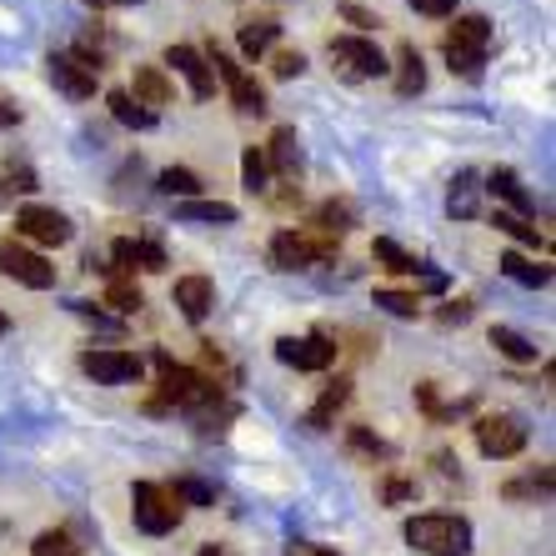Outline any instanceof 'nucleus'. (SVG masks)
Segmentation results:
<instances>
[{
    "mask_svg": "<svg viewBox=\"0 0 556 556\" xmlns=\"http://www.w3.org/2000/svg\"><path fill=\"white\" fill-rule=\"evenodd\" d=\"M80 371L91 376L96 387H130V381H141V356L116 346H96L80 356Z\"/></svg>",
    "mask_w": 556,
    "mask_h": 556,
    "instance_id": "1a4fd4ad",
    "label": "nucleus"
},
{
    "mask_svg": "<svg viewBox=\"0 0 556 556\" xmlns=\"http://www.w3.org/2000/svg\"><path fill=\"white\" fill-rule=\"evenodd\" d=\"M105 105H111V116H116L121 126H130V130H151L155 126V111L136 105L126 91H111V96H105Z\"/></svg>",
    "mask_w": 556,
    "mask_h": 556,
    "instance_id": "b1692460",
    "label": "nucleus"
},
{
    "mask_svg": "<svg viewBox=\"0 0 556 556\" xmlns=\"http://www.w3.org/2000/svg\"><path fill=\"white\" fill-rule=\"evenodd\" d=\"M371 256L381 261V266H387V271H402V276H416V271H421V261H416V256H412V251H406V247H396V241H391V236H376Z\"/></svg>",
    "mask_w": 556,
    "mask_h": 556,
    "instance_id": "393cba45",
    "label": "nucleus"
},
{
    "mask_svg": "<svg viewBox=\"0 0 556 556\" xmlns=\"http://www.w3.org/2000/svg\"><path fill=\"white\" fill-rule=\"evenodd\" d=\"M341 15H346L351 26H381V21H376L371 11H362V5H341Z\"/></svg>",
    "mask_w": 556,
    "mask_h": 556,
    "instance_id": "37998d69",
    "label": "nucleus"
},
{
    "mask_svg": "<svg viewBox=\"0 0 556 556\" xmlns=\"http://www.w3.org/2000/svg\"><path fill=\"white\" fill-rule=\"evenodd\" d=\"M506 496L511 502H527V496H552V466H536L521 481H506Z\"/></svg>",
    "mask_w": 556,
    "mask_h": 556,
    "instance_id": "473e14b6",
    "label": "nucleus"
},
{
    "mask_svg": "<svg viewBox=\"0 0 556 556\" xmlns=\"http://www.w3.org/2000/svg\"><path fill=\"white\" fill-rule=\"evenodd\" d=\"M46 71H51V86H55V91H65L71 101H91V96H96V80H101V76H91V71H86V65H80L71 51L51 55V61H46Z\"/></svg>",
    "mask_w": 556,
    "mask_h": 556,
    "instance_id": "4468645a",
    "label": "nucleus"
},
{
    "mask_svg": "<svg viewBox=\"0 0 556 556\" xmlns=\"http://www.w3.org/2000/svg\"><path fill=\"white\" fill-rule=\"evenodd\" d=\"M321 261H337V241H331V236H311V231H276L271 236L276 271H306V266H321Z\"/></svg>",
    "mask_w": 556,
    "mask_h": 556,
    "instance_id": "20e7f679",
    "label": "nucleus"
},
{
    "mask_svg": "<svg viewBox=\"0 0 556 556\" xmlns=\"http://www.w3.org/2000/svg\"><path fill=\"white\" fill-rule=\"evenodd\" d=\"M5 331H11V316H5V311H0V337H5Z\"/></svg>",
    "mask_w": 556,
    "mask_h": 556,
    "instance_id": "49530a36",
    "label": "nucleus"
},
{
    "mask_svg": "<svg viewBox=\"0 0 556 556\" xmlns=\"http://www.w3.org/2000/svg\"><path fill=\"white\" fill-rule=\"evenodd\" d=\"M241 176H247V191H251V195L271 191V166H266V151L247 146V155H241Z\"/></svg>",
    "mask_w": 556,
    "mask_h": 556,
    "instance_id": "2f4dec72",
    "label": "nucleus"
},
{
    "mask_svg": "<svg viewBox=\"0 0 556 556\" xmlns=\"http://www.w3.org/2000/svg\"><path fill=\"white\" fill-rule=\"evenodd\" d=\"M176 220H206V226H231L236 206L231 201H181L176 206Z\"/></svg>",
    "mask_w": 556,
    "mask_h": 556,
    "instance_id": "5701e85b",
    "label": "nucleus"
},
{
    "mask_svg": "<svg viewBox=\"0 0 556 556\" xmlns=\"http://www.w3.org/2000/svg\"><path fill=\"white\" fill-rule=\"evenodd\" d=\"M381 496H387V502H412V496H416V486H412V481H406V477H396V471H391V477H387V486H381Z\"/></svg>",
    "mask_w": 556,
    "mask_h": 556,
    "instance_id": "a19ab883",
    "label": "nucleus"
},
{
    "mask_svg": "<svg viewBox=\"0 0 556 556\" xmlns=\"http://www.w3.org/2000/svg\"><path fill=\"white\" fill-rule=\"evenodd\" d=\"M486 51H492V21H486V15H462V21L446 30V61H452L456 76L477 80L481 65H486Z\"/></svg>",
    "mask_w": 556,
    "mask_h": 556,
    "instance_id": "7ed1b4c3",
    "label": "nucleus"
},
{
    "mask_svg": "<svg viewBox=\"0 0 556 556\" xmlns=\"http://www.w3.org/2000/svg\"><path fill=\"white\" fill-rule=\"evenodd\" d=\"M166 65H176V76L191 86L195 101H211V96H216V76H211L206 55L195 51V46H170V51H166Z\"/></svg>",
    "mask_w": 556,
    "mask_h": 556,
    "instance_id": "ddd939ff",
    "label": "nucleus"
},
{
    "mask_svg": "<svg viewBox=\"0 0 556 556\" xmlns=\"http://www.w3.org/2000/svg\"><path fill=\"white\" fill-rule=\"evenodd\" d=\"M346 402H351V381H346V376H337V381H331V387L321 391V402H316V406H311V412H306V427L326 431V427H331V421H337V412H341V406H346Z\"/></svg>",
    "mask_w": 556,
    "mask_h": 556,
    "instance_id": "412c9836",
    "label": "nucleus"
},
{
    "mask_svg": "<svg viewBox=\"0 0 556 556\" xmlns=\"http://www.w3.org/2000/svg\"><path fill=\"white\" fill-rule=\"evenodd\" d=\"M170 496H176V502H191V506H216V492H211L206 481H195V477H181L176 481V486H170Z\"/></svg>",
    "mask_w": 556,
    "mask_h": 556,
    "instance_id": "c9c22d12",
    "label": "nucleus"
},
{
    "mask_svg": "<svg viewBox=\"0 0 556 556\" xmlns=\"http://www.w3.org/2000/svg\"><path fill=\"white\" fill-rule=\"evenodd\" d=\"M471 431H477L481 456H492V462H506V456L527 452V427H521V416H511V412L481 416Z\"/></svg>",
    "mask_w": 556,
    "mask_h": 556,
    "instance_id": "6e6552de",
    "label": "nucleus"
},
{
    "mask_svg": "<svg viewBox=\"0 0 556 556\" xmlns=\"http://www.w3.org/2000/svg\"><path fill=\"white\" fill-rule=\"evenodd\" d=\"M331 61L346 65V76H387L391 65L381 55V46L366 36H337L331 40Z\"/></svg>",
    "mask_w": 556,
    "mask_h": 556,
    "instance_id": "9b49d317",
    "label": "nucleus"
},
{
    "mask_svg": "<svg viewBox=\"0 0 556 556\" xmlns=\"http://www.w3.org/2000/svg\"><path fill=\"white\" fill-rule=\"evenodd\" d=\"M201 556H226V552H220V546H201Z\"/></svg>",
    "mask_w": 556,
    "mask_h": 556,
    "instance_id": "de8ad7c7",
    "label": "nucleus"
},
{
    "mask_svg": "<svg viewBox=\"0 0 556 556\" xmlns=\"http://www.w3.org/2000/svg\"><path fill=\"white\" fill-rule=\"evenodd\" d=\"M130 101L146 105V111H155V105H166L170 101V80L161 65H136V76H130Z\"/></svg>",
    "mask_w": 556,
    "mask_h": 556,
    "instance_id": "a211bd4d",
    "label": "nucleus"
},
{
    "mask_svg": "<svg viewBox=\"0 0 556 556\" xmlns=\"http://www.w3.org/2000/svg\"><path fill=\"white\" fill-rule=\"evenodd\" d=\"M76 236L71 216L55 206H21L15 211V241H36V247H65Z\"/></svg>",
    "mask_w": 556,
    "mask_h": 556,
    "instance_id": "0eeeda50",
    "label": "nucleus"
},
{
    "mask_svg": "<svg viewBox=\"0 0 556 556\" xmlns=\"http://www.w3.org/2000/svg\"><path fill=\"white\" fill-rule=\"evenodd\" d=\"M492 346L502 351L506 362H536V341L511 331V326H492Z\"/></svg>",
    "mask_w": 556,
    "mask_h": 556,
    "instance_id": "a878e982",
    "label": "nucleus"
},
{
    "mask_svg": "<svg viewBox=\"0 0 556 556\" xmlns=\"http://www.w3.org/2000/svg\"><path fill=\"white\" fill-rule=\"evenodd\" d=\"M446 211H452L456 220H471L481 211V176L477 170H456L452 191H446Z\"/></svg>",
    "mask_w": 556,
    "mask_h": 556,
    "instance_id": "aec40b11",
    "label": "nucleus"
},
{
    "mask_svg": "<svg viewBox=\"0 0 556 556\" xmlns=\"http://www.w3.org/2000/svg\"><path fill=\"white\" fill-rule=\"evenodd\" d=\"M406 542L427 556H466L471 552V521L452 511H427L406 521Z\"/></svg>",
    "mask_w": 556,
    "mask_h": 556,
    "instance_id": "f257e3e1",
    "label": "nucleus"
},
{
    "mask_svg": "<svg viewBox=\"0 0 556 556\" xmlns=\"http://www.w3.org/2000/svg\"><path fill=\"white\" fill-rule=\"evenodd\" d=\"M155 371H161V396H151V412H166V406H211L220 396L216 381H206L191 366H176L170 351H155Z\"/></svg>",
    "mask_w": 556,
    "mask_h": 556,
    "instance_id": "f03ea898",
    "label": "nucleus"
},
{
    "mask_svg": "<svg viewBox=\"0 0 556 556\" xmlns=\"http://www.w3.org/2000/svg\"><path fill=\"white\" fill-rule=\"evenodd\" d=\"M0 276H11V281L30 286V291H51L55 286V266L40 251H30L26 241H15V236H5L0 241Z\"/></svg>",
    "mask_w": 556,
    "mask_h": 556,
    "instance_id": "423d86ee",
    "label": "nucleus"
},
{
    "mask_svg": "<svg viewBox=\"0 0 556 556\" xmlns=\"http://www.w3.org/2000/svg\"><path fill=\"white\" fill-rule=\"evenodd\" d=\"M5 126H21V105L0 96V130H5Z\"/></svg>",
    "mask_w": 556,
    "mask_h": 556,
    "instance_id": "c03bdc74",
    "label": "nucleus"
},
{
    "mask_svg": "<svg viewBox=\"0 0 556 556\" xmlns=\"http://www.w3.org/2000/svg\"><path fill=\"white\" fill-rule=\"evenodd\" d=\"M276 36H281L276 21H247L241 26V55H266L276 46Z\"/></svg>",
    "mask_w": 556,
    "mask_h": 556,
    "instance_id": "c85d7f7f",
    "label": "nucleus"
},
{
    "mask_svg": "<svg viewBox=\"0 0 556 556\" xmlns=\"http://www.w3.org/2000/svg\"><path fill=\"white\" fill-rule=\"evenodd\" d=\"M412 11H416V15H431V21H441V15L456 11V0H412Z\"/></svg>",
    "mask_w": 556,
    "mask_h": 556,
    "instance_id": "79ce46f5",
    "label": "nucleus"
},
{
    "mask_svg": "<svg viewBox=\"0 0 556 556\" xmlns=\"http://www.w3.org/2000/svg\"><path fill=\"white\" fill-rule=\"evenodd\" d=\"M111 261H116L121 271H166L170 256L161 241H146V236H121L116 247H111Z\"/></svg>",
    "mask_w": 556,
    "mask_h": 556,
    "instance_id": "f8f14e48",
    "label": "nucleus"
},
{
    "mask_svg": "<svg viewBox=\"0 0 556 556\" xmlns=\"http://www.w3.org/2000/svg\"><path fill=\"white\" fill-rule=\"evenodd\" d=\"M105 306H116L121 316H136V311L146 306V296L136 291V281H121V276H111V286H105Z\"/></svg>",
    "mask_w": 556,
    "mask_h": 556,
    "instance_id": "72a5a7b5",
    "label": "nucleus"
},
{
    "mask_svg": "<svg viewBox=\"0 0 556 556\" xmlns=\"http://www.w3.org/2000/svg\"><path fill=\"white\" fill-rule=\"evenodd\" d=\"M266 166H271L276 176H286V181H296V176H301L306 155H301V136L291 126H281L271 136V146H266Z\"/></svg>",
    "mask_w": 556,
    "mask_h": 556,
    "instance_id": "dca6fc26",
    "label": "nucleus"
},
{
    "mask_svg": "<svg viewBox=\"0 0 556 556\" xmlns=\"http://www.w3.org/2000/svg\"><path fill=\"white\" fill-rule=\"evenodd\" d=\"M96 11H111V5H136V0H91Z\"/></svg>",
    "mask_w": 556,
    "mask_h": 556,
    "instance_id": "a18cd8bd",
    "label": "nucleus"
},
{
    "mask_svg": "<svg viewBox=\"0 0 556 556\" xmlns=\"http://www.w3.org/2000/svg\"><path fill=\"white\" fill-rule=\"evenodd\" d=\"M481 191H492L496 201H506V211H511V216H531V211H536V201L527 195V186H521V176L511 166H496L492 176H486V186H481Z\"/></svg>",
    "mask_w": 556,
    "mask_h": 556,
    "instance_id": "f3484780",
    "label": "nucleus"
},
{
    "mask_svg": "<svg viewBox=\"0 0 556 556\" xmlns=\"http://www.w3.org/2000/svg\"><path fill=\"white\" fill-rule=\"evenodd\" d=\"M130 511H136V527H141V531H151V536H166V531H176V521H181L186 506L170 496V486L136 481V486H130Z\"/></svg>",
    "mask_w": 556,
    "mask_h": 556,
    "instance_id": "39448f33",
    "label": "nucleus"
},
{
    "mask_svg": "<svg viewBox=\"0 0 556 556\" xmlns=\"http://www.w3.org/2000/svg\"><path fill=\"white\" fill-rule=\"evenodd\" d=\"M311 556H337V552H311Z\"/></svg>",
    "mask_w": 556,
    "mask_h": 556,
    "instance_id": "09e8293b",
    "label": "nucleus"
},
{
    "mask_svg": "<svg viewBox=\"0 0 556 556\" xmlns=\"http://www.w3.org/2000/svg\"><path fill=\"white\" fill-rule=\"evenodd\" d=\"M502 271L511 276V281H521V286H546V281H552V266H536V261H527L521 251H506Z\"/></svg>",
    "mask_w": 556,
    "mask_h": 556,
    "instance_id": "bb28decb",
    "label": "nucleus"
},
{
    "mask_svg": "<svg viewBox=\"0 0 556 556\" xmlns=\"http://www.w3.org/2000/svg\"><path fill=\"white\" fill-rule=\"evenodd\" d=\"M492 226H496V231H506V236H511V241H521V247H531V251H536V247H546V236L536 231V226H531L527 216H511V211H496V216H492Z\"/></svg>",
    "mask_w": 556,
    "mask_h": 556,
    "instance_id": "cd10ccee",
    "label": "nucleus"
},
{
    "mask_svg": "<svg viewBox=\"0 0 556 556\" xmlns=\"http://www.w3.org/2000/svg\"><path fill=\"white\" fill-rule=\"evenodd\" d=\"M301 71H306V55H301V51H291V46L271 55V76H276V80H296Z\"/></svg>",
    "mask_w": 556,
    "mask_h": 556,
    "instance_id": "4c0bfd02",
    "label": "nucleus"
},
{
    "mask_svg": "<svg viewBox=\"0 0 556 556\" xmlns=\"http://www.w3.org/2000/svg\"><path fill=\"white\" fill-rule=\"evenodd\" d=\"M376 306H387L391 316H416L421 296H412V291H376Z\"/></svg>",
    "mask_w": 556,
    "mask_h": 556,
    "instance_id": "e433bc0d",
    "label": "nucleus"
},
{
    "mask_svg": "<svg viewBox=\"0 0 556 556\" xmlns=\"http://www.w3.org/2000/svg\"><path fill=\"white\" fill-rule=\"evenodd\" d=\"M80 546H76V536L65 527H51V531H40L36 536V546H30V556H76Z\"/></svg>",
    "mask_w": 556,
    "mask_h": 556,
    "instance_id": "f704fd0d",
    "label": "nucleus"
},
{
    "mask_svg": "<svg viewBox=\"0 0 556 556\" xmlns=\"http://www.w3.org/2000/svg\"><path fill=\"white\" fill-rule=\"evenodd\" d=\"M170 301L181 306L186 321L201 326L211 316V306H216V286H211L206 276H181V281H176V291H170Z\"/></svg>",
    "mask_w": 556,
    "mask_h": 556,
    "instance_id": "2eb2a0df",
    "label": "nucleus"
},
{
    "mask_svg": "<svg viewBox=\"0 0 556 556\" xmlns=\"http://www.w3.org/2000/svg\"><path fill=\"white\" fill-rule=\"evenodd\" d=\"M337 341L321 337V331H311V337H281L276 341V356L286 366H296V371H326V366L337 362Z\"/></svg>",
    "mask_w": 556,
    "mask_h": 556,
    "instance_id": "9d476101",
    "label": "nucleus"
},
{
    "mask_svg": "<svg viewBox=\"0 0 556 556\" xmlns=\"http://www.w3.org/2000/svg\"><path fill=\"white\" fill-rule=\"evenodd\" d=\"M421 86H427V61H421V51L406 40L402 51H396V96H416Z\"/></svg>",
    "mask_w": 556,
    "mask_h": 556,
    "instance_id": "4be33fe9",
    "label": "nucleus"
},
{
    "mask_svg": "<svg viewBox=\"0 0 556 556\" xmlns=\"http://www.w3.org/2000/svg\"><path fill=\"white\" fill-rule=\"evenodd\" d=\"M311 226H316V236H346L351 226H356V206H351L346 195H331V201H321V206L311 211Z\"/></svg>",
    "mask_w": 556,
    "mask_h": 556,
    "instance_id": "6ab92c4d",
    "label": "nucleus"
},
{
    "mask_svg": "<svg viewBox=\"0 0 556 556\" xmlns=\"http://www.w3.org/2000/svg\"><path fill=\"white\" fill-rule=\"evenodd\" d=\"M471 311H477L471 301H446V306L437 311V321L441 326H462V321H471Z\"/></svg>",
    "mask_w": 556,
    "mask_h": 556,
    "instance_id": "ea45409f",
    "label": "nucleus"
},
{
    "mask_svg": "<svg viewBox=\"0 0 556 556\" xmlns=\"http://www.w3.org/2000/svg\"><path fill=\"white\" fill-rule=\"evenodd\" d=\"M231 101H236V111L241 116H266V86H261L256 76H241L231 86Z\"/></svg>",
    "mask_w": 556,
    "mask_h": 556,
    "instance_id": "c756f323",
    "label": "nucleus"
},
{
    "mask_svg": "<svg viewBox=\"0 0 556 556\" xmlns=\"http://www.w3.org/2000/svg\"><path fill=\"white\" fill-rule=\"evenodd\" d=\"M351 446H356V452H366V456H391L387 441H376L366 427H351Z\"/></svg>",
    "mask_w": 556,
    "mask_h": 556,
    "instance_id": "58836bf2",
    "label": "nucleus"
},
{
    "mask_svg": "<svg viewBox=\"0 0 556 556\" xmlns=\"http://www.w3.org/2000/svg\"><path fill=\"white\" fill-rule=\"evenodd\" d=\"M161 191L170 195V201H176V195H181V201H195V195H201V176H195V170H186V166H170V170H161Z\"/></svg>",
    "mask_w": 556,
    "mask_h": 556,
    "instance_id": "7c9ffc66",
    "label": "nucleus"
}]
</instances>
